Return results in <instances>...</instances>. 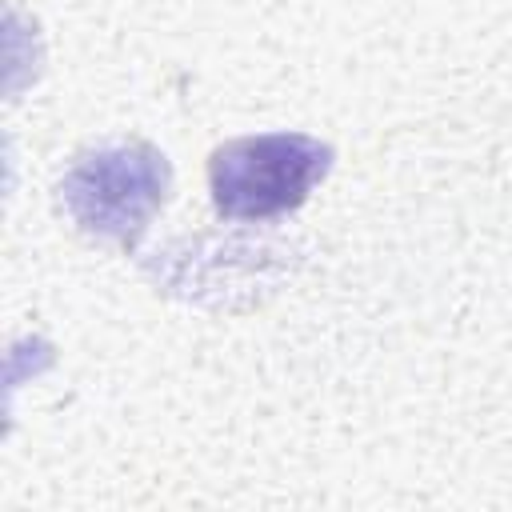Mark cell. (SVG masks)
I'll use <instances>...</instances> for the list:
<instances>
[{
  "label": "cell",
  "instance_id": "1",
  "mask_svg": "<svg viewBox=\"0 0 512 512\" xmlns=\"http://www.w3.org/2000/svg\"><path fill=\"white\" fill-rule=\"evenodd\" d=\"M172 168L144 140H112L80 152L60 180V204L72 224L96 240L132 248L164 208Z\"/></svg>",
  "mask_w": 512,
  "mask_h": 512
},
{
  "label": "cell",
  "instance_id": "2",
  "mask_svg": "<svg viewBox=\"0 0 512 512\" xmlns=\"http://www.w3.org/2000/svg\"><path fill=\"white\" fill-rule=\"evenodd\" d=\"M332 168V144L304 132L240 136L212 152L208 192L228 220H276L296 212Z\"/></svg>",
  "mask_w": 512,
  "mask_h": 512
}]
</instances>
